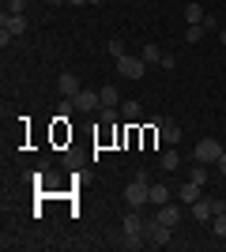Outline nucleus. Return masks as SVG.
<instances>
[{
    "label": "nucleus",
    "instance_id": "0eeeda50",
    "mask_svg": "<svg viewBox=\"0 0 226 252\" xmlns=\"http://www.w3.org/2000/svg\"><path fill=\"white\" fill-rule=\"evenodd\" d=\"M155 219H159L162 226H170V230H173V226H177V222L185 219V211L177 207V203H162V207H159V215H155Z\"/></svg>",
    "mask_w": 226,
    "mask_h": 252
},
{
    "label": "nucleus",
    "instance_id": "4468645a",
    "mask_svg": "<svg viewBox=\"0 0 226 252\" xmlns=\"http://www.w3.org/2000/svg\"><path fill=\"white\" fill-rule=\"evenodd\" d=\"M125 233H143V219L136 215V211H129V215H125Z\"/></svg>",
    "mask_w": 226,
    "mask_h": 252
},
{
    "label": "nucleus",
    "instance_id": "393cba45",
    "mask_svg": "<svg viewBox=\"0 0 226 252\" xmlns=\"http://www.w3.org/2000/svg\"><path fill=\"white\" fill-rule=\"evenodd\" d=\"M200 27H204V31H219V19H215V15H204V23H200Z\"/></svg>",
    "mask_w": 226,
    "mask_h": 252
},
{
    "label": "nucleus",
    "instance_id": "bb28decb",
    "mask_svg": "<svg viewBox=\"0 0 226 252\" xmlns=\"http://www.w3.org/2000/svg\"><path fill=\"white\" fill-rule=\"evenodd\" d=\"M68 4H87V0H68Z\"/></svg>",
    "mask_w": 226,
    "mask_h": 252
},
{
    "label": "nucleus",
    "instance_id": "6ab92c4d",
    "mask_svg": "<svg viewBox=\"0 0 226 252\" xmlns=\"http://www.w3.org/2000/svg\"><path fill=\"white\" fill-rule=\"evenodd\" d=\"M181 166V155H177V151H166V155H162V169H177Z\"/></svg>",
    "mask_w": 226,
    "mask_h": 252
},
{
    "label": "nucleus",
    "instance_id": "5701e85b",
    "mask_svg": "<svg viewBox=\"0 0 226 252\" xmlns=\"http://www.w3.org/2000/svg\"><path fill=\"white\" fill-rule=\"evenodd\" d=\"M193 181H196V185H204V181H207V166H204V162L193 169Z\"/></svg>",
    "mask_w": 226,
    "mask_h": 252
},
{
    "label": "nucleus",
    "instance_id": "c85d7f7f",
    "mask_svg": "<svg viewBox=\"0 0 226 252\" xmlns=\"http://www.w3.org/2000/svg\"><path fill=\"white\" fill-rule=\"evenodd\" d=\"M87 4H102V0H87Z\"/></svg>",
    "mask_w": 226,
    "mask_h": 252
},
{
    "label": "nucleus",
    "instance_id": "20e7f679",
    "mask_svg": "<svg viewBox=\"0 0 226 252\" xmlns=\"http://www.w3.org/2000/svg\"><path fill=\"white\" fill-rule=\"evenodd\" d=\"M189 211H193V219H196V222H211V219H215V211H219V200H207V196H200L196 203H189Z\"/></svg>",
    "mask_w": 226,
    "mask_h": 252
},
{
    "label": "nucleus",
    "instance_id": "f03ea898",
    "mask_svg": "<svg viewBox=\"0 0 226 252\" xmlns=\"http://www.w3.org/2000/svg\"><path fill=\"white\" fill-rule=\"evenodd\" d=\"M117 72L125 75V79H143V72H147V61L143 57H117Z\"/></svg>",
    "mask_w": 226,
    "mask_h": 252
},
{
    "label": "nucleus",
    "instance_id": "39448f33",
    "mask_svg": "<svg viewBox=\"0 0 226 252\" xmlns=\"http://www.w3.org/2000/svg\"><path fill=\"white\" fill-rule=\"evenodd\" d=\"M143 237H147L151 245H170V226H162L159 219L143 222Z\"/></svg>",
    "mask_w": 226,
    "mask_h": 252
},
{
    "label": "nucleus",
    "instance_id": "4be33fe9",
    "mask_svg": "<svg viewBox=\"0 0 226 252\" xmlns=\"http://www.w3.org/2000/svg\"><path fill=\"white\" fill-rule=\"evenodd\" d=\"M8 11L11 15H23V11H27V0H8Z\"/></svg>",
    "mask_w": 226,
    "mask_h": 252
},
{
    "label": "nucleus",
    "instance_id": "412c9836",
    "mask_svg": "<svg viewBox=\"0 0 226 252\" xmlns=\"http://www.w3.org/2000/svg\"><path fill=\"white\" fill-rule=\"evenodd\" d=\"M98 117H102L106 125H113V121H117V109H113V105H102V109H98Z\"/></svg>",
    "mask_w": 226,
    "mask_h": 252
},
{
    "label": "nucleus",
    "instance_id": "a878e982",
    "mask_svg": "<svg viewBox=\"0 0 226 252\" xmlns=\"http://www.w3.org/2000/svg\"><path fill=\"white\" fill-rule=\"evenodd\" d=\"M215 166H219V173H223V177H226V151H223V158H219Z\"/></svg>",
    "mask_w": 226,
    "mask_h": 252
},
{
    "label": "nucleus",
    "instance_id": "b1692460",
    "mask_svg": "<svg viewBox=\"0 0 226 252\" xmlns=\"http://www.w3.org/2000/svg\"><path fill=\"white\" fill-rule=\"evenodd\" d=\"M109 53H113V57H125V42H121V38H113V42H109Z\"/></svg>",
    "mask_w": 226,
    "mask_h": 252
},
{
    "label": "nucleus",
    "instance_id": "dca6fc26",
    "mask_svg": "<svg viewBox=\"0 0 226 252\" xmlns=\"http://www.w3.org/2000/svg\"><path fill=\"white\" fill-rule=\"evenodd\" d=\"M121 117L125 121H140V102H121Z\"/></svg>",
    "mask_w": 226,
    "mask_h": 252
},
{
    "label": "nucleus",
    "instance_id": "9b49d317",
    "mask_svg": "<svg viewBox=\"0 0 226 252\" xmlns=\"http://www.w3.org/2000/svg\"><path fill=\"white\" fill-rule=\"evenodd\" d=\"M159 132H162V139H166V143H177V139H181V128L173 125V121H162Z\"/></svg>",
    "mask_w": 226,
    "mask_h": 252
},
{
    "label": "nucleus",
    "instance_id": "cd10ccee",
    "mask_svg": "<svg viewBox=\"0 0 226 252\" xmlns=\"http://www.w3.org/2000/svg\"><path fill=\"white\" fill-rule=\"evenodd\" d=\"M219 38H223V42H226V31H219Z\"/></svg>",
    "mask_w": 226,
    "mask_h": 252
},
{
    "label": "nucleus",
    "instance_id": "1a4fd4ad",
    "mask_svg": "<svg viewBox=\"0 0 226 252\" xmlns=\"http://www.w3.org/2000/svg\"><path fill=\"white\" fill-rule=\"evenodd\" d=\"M0 27H4L8 34H23V31H27V15H11V11H4Z\"/></svg>",
    "mask_w": 226,
    "mask_h": 252
},
{
    "label": "nucleus",
    "instance_id": "f257e3e1",
    "mask_svg": "<svg viewBox=\"0 0 226 252\" xmlns=\"http://www.w3.org/2000/svg\"><path fill=\"white\" fill-rule=\"evenodd\" d=\"M125 200H129V207H143V203H151V181H147V173H136V177L129 181Z\"/></svg>",
    "mask_w": 226,
    "mask_h": 252
},
{
    "label": "nucleus",
    "instance_id": "6e6552de",
    "mask_svg": "<svg viewBox=\"0 0 226 252\" xmlns=\"http://www.w3.org/2000/svg\"><path fill=\"white\" fill-rule=\"evenodd\" d=\"M57 91H61V98H68V102H72V98L79 94V79H75L72 72H65L61 79H57Z\"/></svg>",
    "mask_w": 226,
    "mask_h": 252
},
{
    "label": "nucleus",
    "instance_id": "a211bd4d",
    "mask_svg": "<svg viewBox=\"0 0 226 252\" xmlns=\"http://www.w3.org/2000/svg\"><path fill=\"white\" fill-rule=\"evenodd\" d=\"M211 230H215L219 237H226V211H215V219H211Z\"/></svg>",
    "mask_w": 226,
    "mask_h": 252
},
{
    "label": "nucleus",
    "instance_id": "423d86ee",
    "mask_svg": "<svg viewBox=\"0 0 226 252\" xmlns=\"http://www.w3.org/2000/svg\"><path fill=\"white\" fill-rule=\"evenodd\" d=\"M72 105L79 109V113H91V109L102 105V94H98V91H79V94L72 98Z\"/></svg>",
    "mask_w": 226,
    "mask_h": 252
},
{
    "label": "nucleus",
    "instance_id": "7ed1b4c3",
    "mask_svg": "<svg viewBox=\"0 0 226 252\" xmlns=\"http://www.w3.org/2000/svg\"><path fill=\"white\" fill-rule=\"evenodd\" d=\"M193 155H196V162L211 166V162H219V158H223V147H219V139H200Z\"/></svg>",
    "mask_w": 226,
    "mask_h": 252
},
{
    "label": "nucleus",
    "instance_id": "f3484780",
    "mask_svg": "<svg viewBox=\"0 0 226 252\" xmlns=\"http://www.w3.org/2000/svg\"><path fill=\"white\" fill-rule=\"evenodd\" d=\"M143 61H147V64H159L162 61V53H159V45H155V42L143 45Z\"/></svg>",
    "mask_w": 226,
    "mask_h": 252
},
{
    "label": "nucleus",
    "instance_id": "f8f14e48",
    "mask_svg": "<svg viewBox=\"0 0 226 252\" xmlns=\"http://www.w3.org/2000/svg\"><path fill=\"white\" fill-rule=\"evenodd\" d=\"M151 203H155V207L170 203V189H166V185H151Z\"/></svg>",
    "mask_w": 226,
    "mask_h": 252
},
{
    "label": "nucleus",
    "instance_id": "2eb2a0df",
    "mask_svg": "<svg viewBox=\"0 0 226 252\" xmlns=\"http://www.w3.org/2000/svg\"><path fill=\"white\" fill-rule=\"evenodd\" d=\"M204 15H207V11L200 8V4H193V0H189V8H185V23H204Z\"/></svg>",
    "mask_w": 226,
    "mask_h": 252
},
{
    "label": "nucleus",
    "instance_id": "ddd939ff",
    "mask_svg": "<svg viewBox=\"0 0 226 252\" xmlns=\"http://www.w3.org/2000/svg\"><path fill=\"white\" fill-rule=\"evenodd\" d=\"M98 94H102V105H117V102H121V91H117L113 83H106L102 91H98Z\"/></svg>",
    "mask_w": 226,
    "mask_h": 252
},
{
    "label": "nucleus",
    "instance_id": "9d476101",
    "mask_svg": "<svg viewBox=\"0 0 226 252\" xmlns=\"http://www.w3.org/2000/svg\"><path fill=\"white\" fill-rule=\"evenodd\" d=\"M177 196H181V203H196L200 200V185H196V181H185L181 189H177Z\"/></svg>",
    "mask_w": 226,
    "mask_h": 252
},
{
    "label": "nucleus",
    "instance_id": "aec40b11",
    "mask_svg": "<svg viewBox=\"0 0 226 252\" xmlns=\"http://www.w3.org/2000/svg\"><path fill=\"white\" fill-rule=\"evenodd\" d=\"M204 27H200V23H189V31H185V38H189V42H200V38H204Z\"/></svg>",
    "mask_w": 226,
    "mask_h": 252
}]
</instances>
